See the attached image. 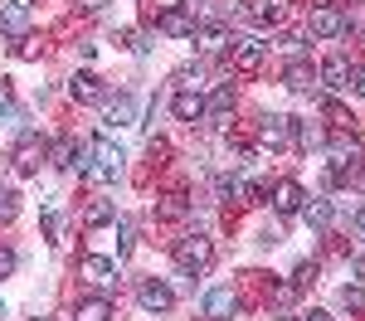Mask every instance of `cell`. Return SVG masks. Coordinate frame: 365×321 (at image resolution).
Wrapping results in <instances>:
<instances>
[{
    "label": "cell",
    "mask_w": 365,
    "mask_h": 321,
    "mask_svg": "<svg viewBox=\"0 0 365 321\" xmlns=\"http://www.w3.org/2000/svg\"><path fill=\"white\" fill-rule=\"evenodd\" d=\"M341 307H351V312H365V288H361V283H346V288H341Z\"/></svg>",
    "instance_id": "obj_27"
},
{
    "label": "cell",
    "mask_w": 365,
    "mask_h": 321,
    "mask_svg": "<svg viewBox=\"0 0 365 321\" xmlns=\"http://www.w3.org/2000/svg\"><path fill=\"white\" fill-rule=\"evenodd\" d=\"M210 263H215V243H210L205 233H190V238L175 243V268H180V278H200Z\"/></svg>",
    "instance_id": "obj_1"
},
{
    "label": "cell",
    "mask_w": 365,
    "mask_h": 321,
    "mask_svg": "<svg viewBox=\"0 0 365 321\" xmlns=\"http://www.w3.org/2000/svg\"><path fill=\"white\" fill-rule=\"evenodd\" d=\"M229 54H234V68H239V73H253V68L263 63V54H268V44H263V39H234Z\"/></svg>",
    "instance_id": "obj_9"
},
{
    "label": "cell",
    "mask_w": 365,
    "mask_h": 321,
    "mask_svg": "<svg viewBox=\"0 0 365 321\" xmlns=\"http://www.w3.org/2000/svg\"><path fill=\"white\" fill-rule=\"evenodd\" d=\"M190 214V204H185V195H161L156 200V219H166V224H175V219H185Z\"/></svg>",
    "instance_id": "obj_22"
},
{
    "label": "cell",
    "mask_w": 365,
    "mask_h": 321,
    "mask_svg": "<svg viewBox=\"0 0 365 321\" xmlns=\"http://www.w3.org/2000/svg\"><path fill=\"white\" fill-rule=\"evenodd\" d=\"M15 214H20V195H15L10 185H0V224H10Z\"/></svg>",
    "instance_id": "obj_25"
},
{
    "label": "cell",
    "mask_w": 365,
    "mask_h": 321,
    "mask_svg": "<svg viewBox=\"0 0 365 321\" xmlns=\"http://www.w3.org/2000/svg\"><path fill=\"white\" fill-rule=\"evenodd\" d=\"M15 248H0V278H10V273H15Z\"/></svg>",
    "instance_id": "obj_33"
},
{
    "label": "cell",
    "mask_w": 365,
    "mask_h": 321,
    "mask_svg": "<svg viewBox=\"0 0 365 321\" xmlns=\"http://www.w3.org/2000/svg\"><path fill=\"white\" fill-rule=\"evenodd\" d=\"M195 39H200V49H205V54H225V49H229V29L225 25H200Z\"/></svg>",
    "instance_id": "obj_17"
},
{
    "label": "cell",
    "mask_w": 365,
    "mask_h": 321,
    "mask_svg": "<svg viewBox=\"0 0 365 321\" xmlns=\"http://www.w3.org/2000/svg\"><path fill=\"white\" fill-rule=\"evenodd\" d=\"M170 156V146L166 142H156V137H151V161H156V166H161V161H166Z\"/></svg>",
    "instance_id": "obj_35"
},
{
    "label": "cell",
    "mask_w": 365,
    "mask_h": 321,
    "mask_svg": "<svg viewBox=\"0 0 365 321\" xmlns=\"http://www.w3.org/2000/svg\"><path fill=\"white\" fill-rule=\"evenodd\" d=\"M282 321H302V317H282Z\"/></svg>",
    "instance_id": "obj_40"
},
{
    "label": "cell",
    "mask_w": 365,
    "mask_h": 321,
    "mask_svg": "<svg viewBox=\"0 0 365 321\" xmlns=\"http://www.w3.org/2000/svg\"><path fill=\"white\" fill-rule=\"evenodd\" d=\"M44 233H49V243H58V233H63V219H58L54 209L44 214Z\"/></svg>",
    "instance_id": "obj_30"
},
{
    "label": "cell",
    "mask_w": 365,
    "mask_h": 321,
    "mask_svg": "<svg viewBox=\"0 0 365 321\" xmlns=\"http://www.w3.org/2000/svg\"><path fill=\"white\" fill-rule=\"evenodd\" d=\"M156 25H161V34H170V39H185V34H195V10H190V5H175Z\"/></svg>",
    "instance_id": "obj_8"
},
{
    "label": "cell",
    "mask_w": 365,
    "mask_h": 321,
    "mask_svg": "<svg viewBox=\"0 0 365 321\" xmlns=\"http://www.w3.org/2000/svg\"><path fill=\"white\" fill-rule=\"evenodd\" d=\"M302 321H336V317H327V312H312V317H302Z\"/></svg>",
    "instance_id": "obj_38"
},
{
    "label": "cell",
    "mask_w": 365,
    "mask_h": 321,
    "mask_svg": "<svg viewBox=\"0 0 365 321\" xmlns=\"http://www.w3.org/2000/svg\"><path fill=\"white\" fill-rule=\"evenodd\" d=\"M307 283H317V263H302V268L292 273V288H307Z\"/></svg>",
    "instance_id": "obj_29"
},
{
    "label": "cell",
    "mask_w": 365,
    "mask_h": 321,
    "mask_svg": "<svg viewBox=\"0 0 365 321\" xmlns=\"http://www.w3.org/2000/svg\"><path fill=\"white\" fill-rule=\"evenodd\" d=\"M10 161H15V171H20V175H34V171H39V161H44V142H39L34 132H20V142H15V156H10Z\"/></svg>",
    "instance_id": "obj_3"
},
{
    "label": "cell",
    "mask_w": 365,
    "mask_h": 321,
    "mask_svg": "<svg viewBox=\"0 0 365 321\" xmlns=\"http://www.w3.org/2000/svg\"><path fill=\"white\" fill-rule=\"evenodd\" d=\"M170 112L180 117V122H205V98H200V93H185V88H180V93L170 98Z\"/></svg>",
    "instance_id": "obj_13"
},
{
    "label": "cell",
    "mask_w": 365,
    "mask_h": 321,
    "mask_svg": "<svg viewBox=\"0 0 365 321\" xmlns=\"http://www.w3.org/2000/svg\"><path fill=\"white\" fill-rule=\"evenodd\" d=\"M317 78H322V83L331 88V93H346L356 73H351V63H346V58H341V54H331V58H327V63H322V68H317Z\"/></svg>",
    "instance_id": "obj_10"
},
{
    "label": "cell",
    "mask_w": 365,
    "mask_h": 321,
    "mask_svg": "<svg viewBox=\"0 0 365 321\" xmlns=\"http://www.w3.org/2000/svg\"><path fill=\"white\" fill-rule=\"evenodd\" d=\"M351 233H356V243H365V209H356V224H351Z\"/></svg>",
    "instance_id": "obj_36"
},
{
    "label": "cell",
    "mask_w": 365,
    "mask_h": 321,
    "mask_svg": "<svg viewBox=\"0 0 365 321\" xmlns=\"http://www.w3.org/2000/svg\"><path fill=\"white\" fill-rule=\"evenodd\" d=\"M44 156H49V166L68 171V166H78V142L73 137H54V142L44 146Z\"/></svg>",
    "instance_id": "obj_14"
},
{
    "label": "cell",
    "mask_w": 365,
    "mask_h": 321,
    "mask_svg": "<svg viewBox=\"0 0 365 321\" xmlns=\"http://www.w3.org/2000/svg\"><path fill=\"white\" fill-rule=\"evenodd\" d=\"M108 317H113V302L108 297H83L73 307V321H108Z\"/></svg>",
    "instance_id": "obj_19"
},
{
    "label": "cell",
    "mask_w": 365,
    "mask_h": 321,
    "mask_svg": "<svg viewBox=\"0 0 365 321\" xmlns=\"http://www.w3.org/2000/svg\"><path fill=\"white\" fill-rule=\"evenodd\" d=\"M249 15L258 20V25H278L282 5H273V0H249Z\"/></svg>",
    "instance_id": "obj_24"
},
{
    "label": "cell",
    "mask_w": 365,
    "mask_h": 321,
    "mask_svg": "<svg viewBox=\"0 0 365 321\" xmlns=\"http://www.w3.org/2000/svg\"><path fill=\"white\" fill-rule=\"evenodd\" d=\"M356 88H361V93H365V63H361V68H356Z\"/></svg>",
    "instance_id": "obj_39"
},
{
    "label": "cell",
    "mask_w": 365,
    "mask_h": 321,
    "mask_svg": "<svg viewBox=\"0 0 365 321\" xmlns=\"http://www.w3.org/2000/svg\"><path fill=\"white\" fill-rule=\"evenodd\" d=\"M0 317H5V302H0Z\"/></svg>",
    "instance_id": "obj_41"
},
{
    "label": "cell",
    "mask_w": 365,
    "mask_h": 321,
    "mask_svg": "<svg viewBox=\"0 0 365 321\" xmlns=\"http://www.w3.org/2000/svg\"><path fill=\"white\" fill-rule=\"evenodd\" d=\"M351 273H356V278H365V258H356V263H351Z\"/></svg>",
    "instance_id": "obj_37"
},
{
    "label": "cell",
    "mask_w": 365,
    "mask_h": 321,
    "mask_svg": "<svg viewBox=\"0 0 365 321\" xmlns=\"http://www.w3.org/2000/svg\"><path fill=\"white\" fill-rule=\"evenodd\" d=\"M68 98H73V102H83V107H93V102H103V98H108V88H103V78H98V73H73Z\"/></svg>",
    "instance_id": "obj_6"
},
{
    "label": "cell",
    "mask_w": 365,
    "mask_h": 321,
    "mask_svg": "<svg viewBox=\"0 0 365 321\" xmlns=\"http://www.w3.org/2000/svg\"><path fill=\"white\" fill-rule=\"evenodd\" d=\"M15 54H20V58H34V54H39V39H34V34H25V39L15 44Z\"/></svg>",
    "instance_id": "obj_32"
},
{
    "label": "cell",
    "mask_w": 365,
    "mask_h": 321,
    "mask_svg": "<svg viewBox=\"0 0 365 321\" xmlns=\"http://www.w3.org/2000/svg\"><path fill=\"white\" fill-rule=\"evenodd\" d=\"M137 302L146 307V312H170V307H175V292H170L161 278H146V283L137 288Z\"/></svg>",
    "instance_id": "obj_5"
},
{
    "label": "cell",
    "mask_w": 365,
    "mask_h": 321,
    "mask_svg": "<svg viewBox=\"0 0 365 321\" xmlns=\"http://www.w3.org/2000/svg\"><path fill=\"white\" fill-rule=\"evenodd\" d=\"M83 273L98 283V288H113V283H117V263L113 258H98V253H88V258H83Z\"/></svg>",
    "instance_id": "obj_16"
},
{
    "label": "cell",
    "mask_w": 365,
    "mask_h": 321,
    "mask_svg": "<svg viewBox=\"0 0 365 321\" xmlns=\"http://www.w3.org/2000/svg\"><path fill=\"white\" fill-rule=\"evenodd\" d=\"M234 312H239V292L234 288H215L210 297H205V317L210 321H229Z\"/></svg>",
    "instance_id": "obj_11"
},
{
    "label": "cell",
    "mask_w": 365,
    "mask_h": 321,
    "mask_svg": "<svg viewBox=\"0 0 365 321\" xmlns=\"http://www.w3.org/2000/svg\"><path fill=\"white\" fill-rule=\"evenodd\" d=\"M0 117H10V122L20 117V112H15V102H10V93H5V88H0Z\"/></svg>",
    "instance_id": "obj_34"
},
{
    "label": "cell",
    "mask_w": 365,
    "mask_h": 321,
    "mask_svg": "<svg viewBox=\"0 0 365 321\" xmlns=\"http://www.w3.org/2000/svg\"><path fill=\"white\" fill-rule=\"evenodd\" d=\"M137 117V102H132V93H117V98H108V127H127Z\"/></svg>",
    "instance_id": "obj_18"
},
{
    "label": "cell",
    "mask_w": 365,
    "mask_h": 321,
    "mask_svg": "<svg viewBox=\"0 0 365 321\" xmlns=\"http://www.w3.org/2000/svg\"><path fill=\"white\" fill-rule=\"evenodd\" d=\"M282 83L292 88V93H307V88H312V63H307V58H292L287 73H282Z\"/></svg>",
    "instance_id": "obj_21"
},
{
    "label": "cell",
    "mask_w": 365,
    "mask_h": 321,
    "mask_svg": "<svg viewBox=\"0 0 365 321\" xmlns=\"http://www.w3.org/2000/svg\"><path fill=\"white\" fill-rule=\"evenodd\" d=\"M175 88H185V93H200V88H205V68H180V73H175Z\"/></svg>",
    "instance_id": "obj_26"
},
{
    "label": "cell",
    "mask_w": 365,
    "mask_h": 321,
    "mask_svg": "<svg viewBox=\"0 0 365 321\" xmlns=\"http://www.w3.org/2000/svg\"><path fill=\"white\" fill-rule=\"evenodd\" d=\"M292 127H297L292 117H282V112H268L263 122H258V142L268 146V151H282V146L292 142Z\"/></svg>",
    "instance_id": "obj_2"
},
{
    "label": "cell",
    "mask_w": 365,
    "mask_h": 321,
    "mask_svg": "<svg viewBox=\"0 0 365 321\" xmlns=\"http://www.w3.org/2000/svg\"><path fill=\"white\" fill-rule=\"evenodd\" d=\"M297 142L307 146V151H317V146H327V137H322V127H312V122H302V127H297Z\"/></svg>",
    "instance_id": "obj_28"
},
{
    "label": "cell",
    "mask_w": 365,
    "mask_h": 321,
    "mask_svg": "<svg viewBox=\"0 0 365 321\" xmlns=\"http://www.w3.org/2000/svg\"><path fill=\"white\" fill-rule=\"evenodd\" d=\"M229 112H234V83H220L205 98V122H225Z\"/></svg>",
    "instance_id": "obj_12"
},
{
    "label": "cell",
    "mask_w": 365,
    "mask_h": 321,
    "mask_svg": "<svg viewBox=\"0 0 365 321\" xmlns=\"http://www.w3.org/2000/svg\"><path fill=\"white\" fill-rule=\"evenodd\" d=\"M113 219H117L113 200H93V204L83 209V224H88V229H98V224H113Z\"/></svg>",
    "instance_id": "obj_23"
},
{
    "label": "cell",
    "mask_w": 365,
    "mask_h": 321,
    "mask_svg": "<svg viewBox=\"0 0 365 321\" xmlns=\"http://www.w3.org/2000/svg\"><path fill=\"white\" fill-rule=\"evenodd\" d=\"M117 238H122V243H117V258H127V253H132V224H117Z\"/></svg>",
    "instance_id": "obj_31"
},
{
    "label": "cell",
    "mask_w": 365,
    "mask_h": 321,
    "mask_svg": "<svg viewBox=\"0 0 365 321\" xmlns=\"http://www.w3.org/2000/svg\"><path fill=\"white\" fill-rule=\"evenodd\" d=\"M302 204H307V190L297 180H278L273 185V209L278 214H302Z\"/></svg>",
    "instance_id": "obj_7"
},
{
    "label": "cell",
    "mask_w": 365,
    "mask_h": 321,
    "mask_svg": "<svg viewBox=\"0 0 365 321\" xmlns=\"http://www.w3.org/2000/svg\"><path fill=\"white\" fill-rule=\"evenodd\" d=\"M302 219H307L312 229H327V224L336 219V204H331V200H307V204H302Z\"/></svg>",
    "instance_id": "obj_20"
},
{
    "label": "cell",
    "mask_w": 365,
    "mask_h": 321,
    "mask_svg": "<svg viewBox=\"0 0 365 321\" xmlns=\"http://www.w3.org/2000/svg\"><path fill=\"white\" fill-rule=\"evenodd\" d=\"M307 29L317 34V39H336V34H346V15H341L336 5H317L312 20H307Z\"/></svg>",
    "instance_id": "obj_4"
},
{
    "label": "cell",
    "mask_w": 365,
    "mask_h": 321,
    "mask_svg": "<svg viewBox=\"0 0 365 321\" xmlns=\"http://www.w3.org/2000/svg\"><path fill=\"white\" fill-rule=\"evenodd\" d=\"M29 5H34V0H10V5L0 10V29H5V34H25L29 29Z\"/></svg>",
    "instance_id": "obj_15"
}]
</instances>
